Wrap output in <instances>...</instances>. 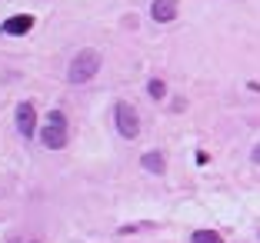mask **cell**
Segmentation results:
<instances>
[{"instance_id": "1", "label": "cell", "mask_w": 260, "mask_h": 243, "mask_svg": "<svg viewBox=\"0 0 260 243\" xmlns=\"http://www.w3.org/2000/svg\"><path fill=\"white\" fill-rule=\"evenodd\" d=\"M97 70H100V53L90 50V47H84V50L70 60L67 80H70V84H87V80H93V74H97Z\"/></svg>"}, {"instance_id": "2", "label": "cell", "mask_w": 260, "mask_h": 243, "mask_svg": "<svg viewBox=\"0 0 260 243\" xmlns=\"http://www.w3.org/2000/svg\"><path fill=\"white\" fill-rule=\"evenodd\" d=\"M40 140H44L47 150H60V147H67V117H63V110H50L44 130H40Z\"/></svg>"}, {"instance_id": "3", "label": "cell", "mask_w": 260, "mask_h": 243, "mask_svg": "<svg viewBox=\"0 0 260 243\" xmlns=\"http://www.w3.org/2000/svg\"><path fill=\"white\" fill-rule=\"evenodd\" d=\"M114 120H117V130H120L123 137H137V133H140L137 110H134L130 103H117V110H114Z\"/></svg>"}, {"instance_id": "4", "label": "cell", "mask_w": 260, "mask_h": 243, "mask_svg": "<svg viewBox=\"0 0 260 243\" xmlns=\"http://www.w3.org/2000/svg\"><path fill=\"white\" fill-rule=\"evenodd\" d=\"M34 130H37V110H34V103H17V133L30 140Z\"/></svg>"}, {"instance_id": "5", "label": "cell", "mask_w": 260, "mask_h": 243, "mask_svg": "<svg viewBox=\"0 0 260 243\" xmlns=\"http://www.w3.org/2000/svg\"><path fill=\"white\" fill-rule=\"evenodd\" d=\"M34 27V17L30 14H14L7 17V20L0 23V33H7V37H20V33H27Z\"/></svg>"}, {"instance_id": "6", "label": "cell", "mask_w": 260, "mask_h": 243, "mask_svg": "<svg viewBox=\"0 0 260 243\" xmlns=\"http://www.w3.org/2000/svg\"><path fill=\"white\" fill-rule=\"evenodd\" d=\"M177 7H180V0H153V7H150V17L157 23H170L177 17Z\"/></svg>"}, {"instance_id": "7", "label": "cell", "mask_w": 260, "mask_h": 243, "mask_svg": "<svg viewBox=\"0 0 260 243\" xmlns=\"http://www.w3.org/2000/svg\"><path fill=\"white\" fill-rule=\"evenodd\" d=\"M140 163H144V170H150V173H160V170H164V157L157 150L144 153V160H140Z\"/></svg>"}, {"instance_id": "8", "label": "cell", "mask_w": 260, "mask_h": 243, "mask_svg": "<svg viewBox=\"0 0 260 243\" xmlns=\"http://www.w3.org/2000/svg\"><path fill=\"white\" fill-rule=\"evenodd\" d=\"M190 243H223V240H220V233H217V230H193Z\"/></svg>"}, {"instance_id": "9", "label": "cell", "mask_w": 260, "mask_h": 243, "mask_svg": "<svg viewBox=\"0 0 260 243\" xmlns=\"http://www.w3.org/2000/svg\"><path fill=\"white\" fill-rule=\"evenodd\" d=\"M147 93H150L153 100H160L164 93H167V87H164V80H150V84H147Z\"/></svg>"}, {"instance_id": "10", "label": "cell", "mask_w": 260, "mask_h": 243, "mask_svg": "<svg viewBox=\"0 0 260 243\" xmlns=\"http://www.w3.org/2000/svg\"><path fill=\"white\" fill-rule=\"evenodd\" d=\"M253 160H257V163H260V144L253 147Z\"/></svg>"}, {"instance_id": "11", "label": "cell", "mask_w": 260, "mask_h": 243, "mask_svg": "<svg viewBox=\"0 0 260 243\" xmlns=\"http://www.w3.org/2000/svg\"><path fill=\"white\" fill-rule=\"evenodd\" d=\"M34 243H37V240H34Z\"/></svg>"}]
</instances>
